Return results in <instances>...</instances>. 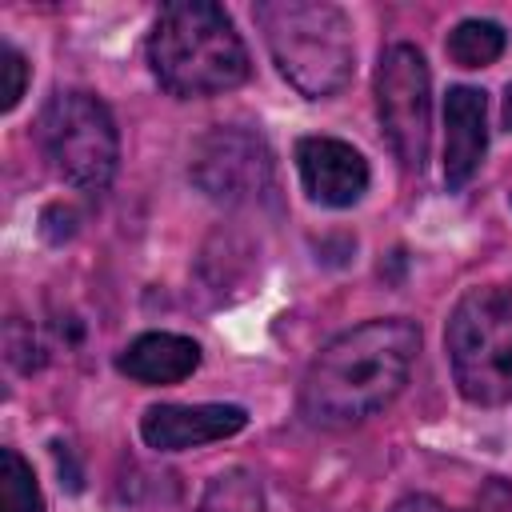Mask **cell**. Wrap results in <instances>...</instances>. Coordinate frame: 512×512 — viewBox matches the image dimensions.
<instances>
[{"label":"cell","mask_w":512,"mask_h":512,"mask_svg":"<svg viewBox=\"0 0 512 512\" xmlns=\"http://www.w3.org/2000/svg\"><path fill=\"white\" fill-rule=\"evenodd\" d=\"M420 328L408 316H376L332 336L300 380V412L320 428H352L384 412L408 384Z\"/></svg>","instance_id":"cell-1"},{"label":"cell","mask_w":512,"mask_h":512,"mask_svg":"<svg viewBox=\"0 0 512 512\" xmlns=\"http://www.w3.org/2000/svg\"><path fill=\"white\" fill-rule=\"evenodd\" d=\"M148 68L164 92L180 100L232 92L248 80V48L212 0H176L160 8L148 36Z\"/></svg>","instance_id":"cell-2"},{"label":"cell","mask_w":512,"mask_h":512,"mask_svg":"<svg viewBox=\"0 0 512 512\" xmlns=\"http://www.w3.org/2000/svg\"><path fill=\"white\" fill-rule=\"evenodd\" d=\"M252 20L280 76L308 100L336 96L356 68L352 24L328 0H260Z\"/></svg>","instance_id":"cell-3"},{"label":"cell","mask_w":512,"mask_h":512,"mask_svg":"<svg viewBox=\"0 0 512 512\" xmlns=\"http://www.w3.org/2000/svg\"><path fill=\"white\" fill-rule=\"evenodd\" d=\"M444 348L468 404H512V288L484 284L464 292L444 324Z\"/></svg>","instance_id":"cell-4"},{"label":"cell","mask_w":512,"mask_h":512,"mask_svg":"<svg viewBox=\"0 0 512 512\" xmlns=\"http://www.w3.org/2000/svg\"><path fill=\"white\" fill-rule=\"evenodd\" d=\"M36 140L64 184L80 192H104L112 184L120 160V132L100 96L84 88L52 92L40 108Z\"/></svg>","instance_id":"cell-5"},{"label":"cell","mask_w":512,"mask_h":512,"mask_svg":"<svg viewBox=\"0 0 512 512\" xmlns=\"http://www.w3.org/2000/svg\"><path fill=\"white\" fill-rule=\"evenodd\" d=\"M376 116L404 172H420L432 136V76L412 44H388L376 64Z\"/></svg>","instance_id":"cell-6"},{"label":"cell","mask_w":512,"mask_h":512,"mask_svg":"<svg viewBox=\"0 0 512 512\" xmlns=\"http://www.w3.org/2000/svg\"><path fill=\"white\" fill-rule=\"evenodd\" d=\"M192 184L220 204H260L276 192L272 148L256 128L220 124L204 132L192 148Z\"/></svg>","instance_id":"cell-7"},{"label":"cell","mask_w":512,"mask_h":512,"mask_svg":"<svg viewBox=\"0 0 512 512\" xmlns=\"http://www.w3.org/2000/svg\"><path fill=\"white\" fill-rule=\"evenodd\" d=\"M248 412L240 404H152L140 416V436L156 452H184L244 432Z\"/></svg>","instance_id":"cell-8"},{"label":"cell","mask_w":512,"mask_h":512,"mask_svg":"<svg viewBox=\"0 0 512 512\" xmlns=\"http://www.w3.org/2000/svg\"><path fill=\"white\" fill-rule=\"evenodd\" d=\"M304 192L324 208H348L368 192V160L336 136H304L296 144Z\"/></svg>","instance_id":"cell-9"},{"label":"cell","mask_w":512,"mask_h":512,"mask_svg":"<svg viewBox=\"0 0 512 512\" xmlns=\"http://www.w3.org/2000/svg\"><path fill=\"white\" fill-rule=\"evenodd\" d=\"M488 152V96L456 84L444 96V184L464 188Z\"/></svg>","instance_id":"cell-10"},{"label":"cell","mask_w":512,"mask_h":512,"mask_svg":"<svg viewBox=\"0 0 512 512\" xmlns=\"http://www.w3.org/2000/svg\"><path fill=\"white\" fill-rule=\"evenodd\" d=\"M196 368H200V344L180 332H144L116 356V372L148 388L180 384Z\"/></svg>","instance_id":"cell-11"},{"label":"cell","mask_w":512,"mask_h":512,"mask_svg":"<svg viewBox=\"0 0 512 512\" xmlns=\"http://www.w3.org/2000/svg\"><path fill=\"white\" fill-rule=\"evenodd\" d=\"M508 36L496 20H460L452 32H448V56L452 64L460 68H488L500 60Z\"/></svg>","instance_id":"cell-12"},{"label":"cell","mask_w":512,"mask_h":512,"mask_svg":"<svg viewBox=\"0 0 512 512\" xmlns=\"http://www.w3.org/2000/svg\"><path fill=\"white\" fill-rule=\"evenodd\" d=\"M196 512H264L260 480L248 468H228L208 480Z\"/></svg>","instance_id":"cell-13"},{"label":"cell","mask_w":512,"mask_h":512,"mask_svg":"<svg viewBox=\"0 0 512 512\" xmlns=\"http://www.w3.org/2000/svg\"><path fill=\"white\" fill-rule=\"evenodd\" d=\"M0 512H44L36 472L16 448H0Z\"/></svg>","instance_id":"cell-14"},{"label":"cell","mask_w":512,"mask_h":512,"mask_svg":"<svg viewBox=\"0 0 512 512\" xmlns=\"http://www.w3.org/2000/svg\"><path fill=\"white\" fill-rule=\"evenodd\" d=\"M24 88H28V60L12 44H0V112H12Z\"/></svg>","instance_id":"cell-15"},{"label":"cell","mask_w":512,"mask_h":512,"mask_svg":"<svg viewBox=\"0 0 512 512\" xmlns=\"http://www.w3.org/2000/svg\"><path fill=\"white\" fill-rule=\"evenodd\" d=\"M472 512H512V484L500 480V476H492V480L476 492Z\"/></svg>","instance_id":"cell-16"},{"label":"cell","mask_w":512,"mask_h":512,"mask_svg":"<svg viewBox=\"0 0 512 512\" xmlns=\"http://www.w3.org/2000/svg\"><path fill=\"white\" fill-rule=\"evenodd\" d=\"M388 512H448L436 496H424V492H412V496H400Z\"/></svg>","instance_id":"cell-17"},{"label":"cell","mask_w":512,"mask_h":512,"mask_svg":"<svg viewBox=\"0 0 512 512\" xmlns=\"http://www.w3.org/2000/svg\"><path fill=\"white\" fill-rule=\"evenodd\" d=\"M500 116H504V128L512 132V84H508V92H504V112H500Z\"/></svg>","instance_id":"cell-18"}]
</instances>
